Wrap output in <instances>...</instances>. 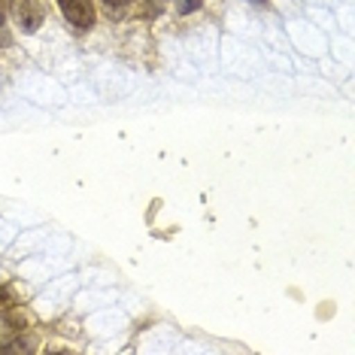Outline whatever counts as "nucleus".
I'll return each mask as SVG.
<instances>
[{"label": "nucleus", "mask_w": 355, "mask_h": 355, "mask_svg": "<svg viewBox=\"0 0 355 355\" xmlns=\"http://www.w3.org/2000/svg\"><path fill=\"white\" fill-rule=\"evenodd\" d=\"M200 6V0H180V12L185 15V12H195Z\"/></svg>", "instance_id": "nucleus-5"}, {"label": "nucleus", "mask_w": 355, "mask_h": 355, "mask_svg": "<svg viewBox=\"0 0 355 355\" xmlns=\"http://www.w3.org/2000/svg\"><path fill=\"white\" fill-rule=\"evenodd\" d=\"M64 19L73 28H92L94 25V0H58Z\"/></svg>", "instance_id": "nucleus-1"}, {"label": "nucleus", "mask_w": 355, "mask_h": 355, "mask_svg": "<svg viewBox=\"0 0 355 355\" xmlns=\"http://www.w3.org/2000/svg\"><path fill=\"white\" fill-rule=\"evenodd\" d=\"M15 0H0V46H10V34H6V15H10Z\"/></svg>", "instance_id": "nucleus-3"}, {"label": "nucleus", "mask_w": 355, "mask_h": 355, "mask_svg": "<svg viewBox=\"0 0 355 355\" xmlns=\"http://www.w3.org/2000/svg\"><path fill=\"white\" fill-rule=\"evenodd\" d=\"M12 304H15L12 292H10V288H3V292H0V306H3V310H12Z\"/></svg>", "instance_id": "nucleus-4"}, {"label": "nucleus", "mask_w": 355, "mask_h": 355, "mask_svg": "<svg viewBox=\"0 0 355 355\" xmlns=\"http://www.w3.org/2000/svg\"><path fill=\"white\" fill-rule=\"evenodd\" d=\"M107 3H110V6H128L131 0H107Z\"/></svg>", "instance_id": "nucleus-6"}, {"label": "nucleus", "mask_w": 355, "mask_h": 355, "mask_svg": "<svg viewBox=\"0 0 355 355\" xmlns=\"http://www.w3.org/2000/svg\"><path fill=\"white\" fill-rule=\"evenodd\" d=\"M19 28L25 31V34H34V31L43 28L46 21V6L43 0H19Z\"/></svg>", "instance_id": "nucleus-2"}]
</instances>
